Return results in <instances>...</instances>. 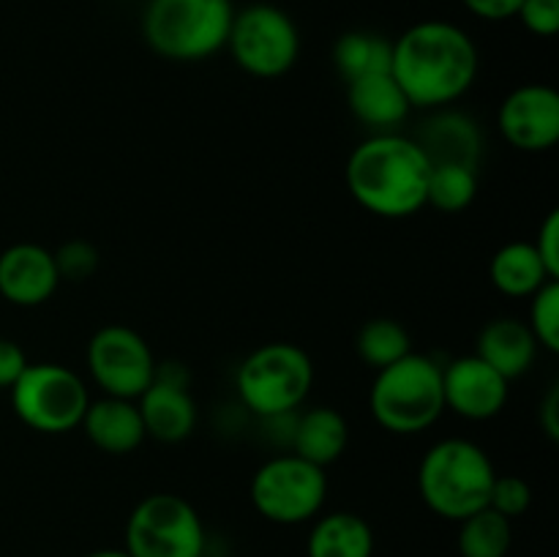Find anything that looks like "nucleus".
I'll return each mask as SVG.
<instances>
[{
    "mask_svg": "<svg viewBox=\"0 0 559 557\" xmlns=\"http://www.w3.org/2000/svg\"><path fill=\"white\" fill-rule=\"evenodd\" d=\"M478 197V167L467 164H431L426 205L440 213H462Z\"/></svg>",
    "mask_w": 559,
    "mask_h": 557,
    "instance_id": "obj_26",
    "label": "nucleus"
},
{
    "mask_svg": "<svg viewBox=\"0 0 559 557\" xmlns=\"http://www.w3.org/2000/svg\"><path fill=\"white\" fill-rule=\"evenodd\" d=\"M27 355L14 339L0 336V388H11L22 377V371L27 369Z\"/></svg>",
    "mask_w": 559,
    "mask_h": 557,
    "instance_id": "obj_32",
    "label": "nucleus"
},
{
    "mask_svg": "<svg viewBox=\"0 0 559 557\" xmlns=\"http://www.w3.org/2000/svg\"><path fill=\"white\" fill-rule=\"evenodd\" d=\"M235 63L251 76L276 80L300 58V31L293 16L273 3H251L235 11L227 47Z\"/></svg>",
    "mask_w": 559,
    "mask_h": 557,
    "instance_id": "obj_10",
    "label": "nucleus"
},
{
    "mask_svg": "<svg viewBox=\"0 0 559 557\" xmlns=\"http://www.w3.org/2000/svg\"><path fill=\"white\" fill-rule=\"evenodd\" d=\"M513 546V522L495 508H480L459 522V555L462 557H508Z\"/></svg>",
    "mask_w": 559,
    "mask_h": 557,
    "instance_id": "obj_24",
    "label": "nucleus"
},
{
    "mask_svg": "<svg viewBox=\"0 0 559 557\" xmlns=\"http://www.w3.org/2000/svg\"><path fill=\"white\" fill-rule=\"evenodd\" d=\"M249 497L254 511L273 524L314 522L328 500L325 467L306 462L298 453H276L251 475Z\"/></svg>",
    "mask_w": 559,
    "mask_h": 557,
    "instance_id": "obj_7",
    "label": "nucleus"
},
{
    "mask_svg": "<svg viewBox=\"0 0 559 557\" xmlns=\"http://www.w3.org/2000/svg\"><path fill=\"white\" fill-rule=\"evenodd\" d=\"M142 424L145 435L158 442H183L197 429V402L189 391V375L180 364H162L156 369V380L145 388L140 399Z\"/></svg>",
    "mask_w": 559,
    "mask_h": 557,
    "instance_id": "obj_13",
    "label": "nucleus"
},
{
    "mask_svg": "<svg viewBox=\"0 0 559 557\" xmlns=\"http://www.w3.org/2000/svg\"><path fill=\"white\" fill-rule=\"evenodd\" d=\"M464 9L484 22H506L519 14L522 0H462Z\"/></svg>",
    "mask_w": 559,
    "mask_h": 557,
    "instance_id": "obj_33",
    "label": "nucleus"
},
{
    "mask_svg": "<svg viewBox=\"0 0 559 557\" xmlns=\"http://www.w3.org/2000/svg\"><path fill=\"white\" fill-rule=\"evenodd\" d=\"M306 557H374V530L360 513H320L306 538Z\"/></svg>",
    "mask_w": 559,
    "mask_h": 557,
    "instance_id": "obj_21",
    "label": "nucleus"
},
{
    "mask_svg": "<svg viewBox=\"0 0 559 557\" xmlns=\"http://www.w3.org/2000/svg\"><path fill=\"white\" fill-rule=\"evenodd\" d=\"M478 358H484L491 369L500 371L506 380L524 377L535 364L538 355V342L533 331L519 317H497L486 322L484 331L478 333Z\"/></svg>",
    "mask_w": 559,
    "mask_h": 557,
    "instance_id": "obj_18",
    "label": "nucleus"
},
{
    "mask_svg": "<svg viewBox=\"0 0 559 557\" xmlns=\"http://www.w3.org/2000/svg\"><path fill=\"white\" fill-rule=\"evenodd\" d=\"M9 391L16 418L41 435L74 431L91 404L85 380L63 364H27Z\"/></svg>",
    "mask_w": 559,
    "mask_h": 557,
    "instance_id": "obj_8",
    "label": "nucleus"
},
{
    "mask_svg": "<svg viewBox=\"0 0 559 557\" xmlns=\"http://www.w3.org/2000/svg\"><path fill=\"white\" fill-rule=\"evenodd\" d=\"M235 11L233 0H147L142 36L162 58L197 63L227 47Z\"/></svg>",
    "mask_w": 559,
    "mask_h": 557,
    "instance_id": "obj_5",
    "label": "nucleus"
},
{
    "mask_svg": "<svg viewBox=\"0 0 559 557\" xmlns=\"http://www.w3.org/2000/svg\"><path fill=\"white\" fill-rule=\"evenodd\" d=\"M55 268H58L60 282H85L98 271V249L91 240H66L58 251H52Z\"/></svg>",
    "mask_w": 559,
    "mask_h": 557,
    "instance_id": "obj_28",
    "label": "nucleus"
},
{
    "mask_svg": "<svg viewBox=\"0 0 559 557\" xmlns=\"http://www.w3.org/2000/svg\"><path fill=\"white\" fill-rule=\"evenodd\" d=\"M530 502H533V489L522 475H497L489 495V508H495L497 513L513 522V519L527 513Z\"/></svg>",
    "mask_w": 559,
    "mask_h": 557,
    "instance_id": "obj_29",
    "label": "nucleus"
},
{
    "mask_svg": "<svg viewBox=\"0 0 559 557\" xmlns=\"http://www.w3.org/2000/svg\"><path fill=\"white\" fill-rule=\"evenodd\" d=\"M511 380L478 355H462L442 366L445 410L464 420H491L506 410Z\"/></svg>",
    "mask_w": 559,
    "mask_h": 557,
    "instance_id": "obj_14",
    "label": "nucleus"
},
{
    "mask_svg": "<svg viewBox=\"0 0 559 557\" xmlns=\"http://www.w3.org/2000/svg\"><path fill=\"white\" fill-rule=\"evenodd\" d=\"M538 424L551 442L559 440V386H551L538 410Z\"/></svg>",
    "mask_w": 559,
    "mask_h": 557,
    "instance_id": "obj_34",
    "label": "nucleus"
},
{
    "mask_svg": "<svg viewBox=\"0 0 559 557\" xmlns=\"http://www.w3.org/2000/svg\"><path fill=\"white\" fill-rule=\"evenodd\" d=\"M527 325L538 347L559 353V278H551L538 293L530 295Z\"/></svg>",
    "mask_w": 559,
    "mask_h": 557,
    "instance_id": "obj_27",
    "label": "nucleus"
},
{
    "mask_svg": "<svg viewBox=\"0 0 559 557\" xmlns=\"http://www.w3.org/2000/svg\"><path fill=\"white\" fill-rule=\"evenodd\" d=\"M431 164H467L478 167L484 153V134L478 123L456 109H435L415 137Z\"/></svg>",
    "mask_w": 559,
    "mask_h": 557,
    "instance_id": "obj_17",
    "label": "nucleus"
},
{
    "mask_svg": "<svg viewBox=\"0 0 559 557\" xmlns=\"http://www.w3.org/2000/svg\"><path fill=\"white\" fill-rule=\"evenodd\" d=\"M369 410L377 426L391 435H420L445 413L442 366L420 353H407L377 371L369 391Z\"/></svg>",
    "mask_w": 559,
    "mask_h": 557,
    "instance_id": "obj_4",
    "label": "nucleus"
},
{
    "mask_svg": "<svg viewBox=\"0 0 559 557\" xmlns=\"http://www.w3.org/2000/svg\"><path fill=\"white\" fill-rule=\"evenodd\" d=\"M497 470L489 453L467 437L437 440L418 464V495L431 513L451 522L489 506Z\"/></svg>",
    "mask_w": 559,
    "mask_h": 557,
    "instance_id": "obj_3",
    "label": "nucleus"
},
{
    "mask_svg": "<svg viewBox=\"0 0 559 557\" xmlns=\"http://www.w3.org/2000/svg\"><path fill=\"white\" fill-rule=\"evenodd\" d=\"M314 386L309 353L293 342H267L251 349L235 371V388L260 420L298 413Z\"/></svg>",
    "mask_w": 559,
    "mask_h": 557,
    "instance_id": "obj_6",
    "label": "nucleus"
},
{
    "mask_svg": "<svg viewBox=\"0 0 559 557\" xmlns=\"http://www.w3.org/2000/svg\"><path fill=\"white\" fill-rule=\"evenodd\" d=\"M205 546V524L186 497L156 491L131 508L123 546L131 557H202Z\"/></svg>",
    "mask_w": 559,
    "mask_h": 557,
    "instance_id": "obj_9",
    "label": "nucleus"
},
{
    "mask_svg": "<svg viewBox=\"0 0 559 557\" xmlns=\"http://www.w3.org/2000/svg\"><path fill=\"white\" fill-rule=\"evenodd\" d=\"M480 55L464 27L445 20L415 22L393 42L391 74L409 107L445 109L469 93Z\"/></svg>",
    "mask_w": 559,
    "mask_h": 557,
    "instance_id": "obj_1",
    "label": "nucleus"
},
{
    "mask_svg": "<svg viewBox=\"0 0 559 557\" xmlns=\"http://www.w3.org/2000/svg\"><path fill=\"white\" fill-rule=\"evenodd\" d=\"M431 162L415 137L399 131L371 134L349 153L344 180L364 211L371 216L409 218L426 208Z\"/></svg>",
    "mask_w": 559,
    "mask_h": 557,
    "instance_id": "obj_2",
    "label": "nucleus"
},
{
    "mask_svg": "<svg viewBox=\"0 0 559 557\" xmlns=\"http://www.w3.org/2000/svg\"><path fill=\"white\" fill-rule=\"evenodd\" d=\"M393 42L371 31H349L333 44V66L344 82L391 71Z\"/></svg>",
    "mask_w": 559,
    "mask_h": 557,
    "instance_id": "obj_23",
    "label": "nucleus"
},
{
    "mask_svg": "<svg viewBox=\"0 0 559 557\" xmlns=\"http://www.w3.org/2000/svg\"><path fill=\"white\" fill-rule=\"evenodd\" d=\"M80 426L87 440L109 457H129L147 437L136 402L118 396L91 399Z\"/></svg>",
    "mask_w": 559,
    "mask_h": 557,
    "instance_id": "obj_16",
    "label": "nucleus"
},
{
    "mask_svg": "<svg viewBox=\"0 0 559 557\" xmlns=\"http://www.w3.org/2000/svg\"><path fill=\"white\" fill-rule=\"evenodd\" d=\"M347 104L355 120L369 126L374 134L396 131L413 109L391 71L347 82Z\"/></svg>",
    "mask_w": 559,
    "mask_h": 557,
    "instance_id": "obj_19",
    "label": "nucleus"
},
{
    "mask_svg": "<svg viewBox=\"0 0 559 557\" xmlns=\"http://www.w3.org/2000/svg\"><path fill=\"white\" fill-rule=\"evenodd\" d=\"M347 418L336 407L317 404V407H309L293 420V435H289L293 453L317 464V467H328V464L336 462L347 451Z\"/></svg>",
    "mask_w": 559,
    "mask_h": 557,
    "instance_id": "obj_20",
    "label": "nucleus"
},
{
    "mask_svg": "<svg viewBox=\"0 0 559 557\" xmlns=\"http://www.w3.org/2000/svg\"><path fill=\"white\" fill-rule=\"evenodd\" d=\"M355 349H358L360 360L369 364L371 369L380 371L385 366L396 364L407 353H413V336L407 328L393 317H374L366 322L355 339Z\"/></svg>",
    "mask_w": 559,
    "mask_h": 557,
    "instance_id": "obj_25",
    "label": "nucleus"
},
{
    "mask_svg": "<svg viewBox=\"0 0 559 557\" xmlns=\"http://www.w3.org/2000/svg\"><path fill=\"white\" fill-rule=\"evenodd\" d=\"M516 16L538 38H551L559 33V0H522Z\"/></svg>",
    "mask_w": 559,
    "mask_h": 557,
    "instance_id": "obj_30",
    "label": "nucleus"
},
{
    "mask_svg": "<svg viewBox=\"0 0 559 557\" xmlns=\"http://www.w3.org/2000/svg\"><path fill=\"white\" fill-rule=\"evenodd\" d=\"M502 140L522 153H546L559 142V93L544 82L519 85L497 112Z\"/></svg>",
    "mask_w": 559,
    "mask_h": 557,
    "instance_id": "obj_12",
    "label": "nucleus"
},
{
    "mask_svg": "<svg viewBox=\"0 0 559 557\" xmlns=\"http://www.w3.org/2000/svg\"><path fill=\"white\" fill-rule=\"evenodd\" d=\"M87 371L104 396L136 399L156 380V355L142 333L129 325H104L87 342Z\"/></svg>",
    "mask_w": 559,
    "mask_h": 557,
    "instance_id": "obj_11",
    "label": "nucleus"
},
{
    "mask_svg": "<svg viewBox=\"0 0 559 557\" xmlns=\"http://www.w3.org/2000/svg\"><path fill=\"white\" fill-rule=\"evenodd\" d=\"M533 246L535 251H538L540 260H544L546 271H549L555 278H559V211L546 213Z\"/></svg>",
    "mask_w": 559,
    "mask_h": 557,
    "instance_id": "obj_31",
    "label": "nucleus"
},
{
    "mask_svg": "<svg viewBox=\"0 0 559 557\" xmlns=\"http://www.w3.org/2000/svg\"><path fill=\"white\" fill-rule=\"evenodd\" d=\"M489 278L497 293L508 295V298H530L555 276L546 271L533 240H511L491 257Z\"/></svg>",
    "mask_w": 559,
    "mask_h": 557,
    "instance_id": "obj_22",
    "label": "nucleus"
},
{
    "mask_svg": "<svg viewBox=\"0 0 559 557\" xmlns=\"http://www.w3.org/2000/svg\"><path fill=\"white\" fill-rule=\"evenodd\" d=\"M85 557H131L126 549H96V552H87Z\"/></svg>",
    "mask_w": 559,
    "mask_h": 557,
    "instance_id": "obj_35",
    "label": "nucleus"
},
{
    "mask_svg": "<svg viewBox=\"0 0 559 557\" xmlns=\"http://www.w3.org/2000/svg\"><path fill=\"white\" fill-rule=\"evenodd\" d=\"M60 276L55 257L41 244H14L0 254V295L11 306L33 309L58 293Z\"/></svg>",
    "mask_w": 559,
    "mask_h": 557,
    "instance_id": "obj_15",
    "label": "nucleus"
}]
</instances>
